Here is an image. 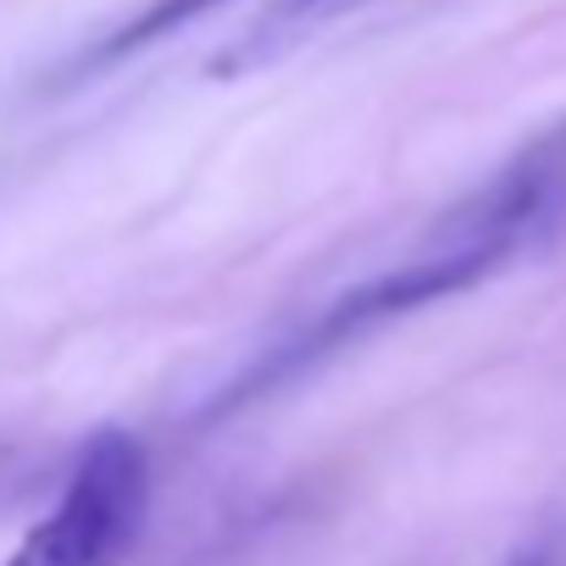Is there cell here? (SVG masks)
<instances>
[{
	"label": "cell",
	"instance_id": "6da1fadb",
	"mask_svg": "<svg viewBox=\"0 0 566 566\" xmlns=\"http://www.w3.org/2000/svg\"><path fill=\"white\" fill-rule=\"evenodd\" d=\"M511 255H516L511 244H494V239H450V233H433V228H428V239H422L406 261H395L389 272H378V277L356 283V290L334 295L312 323H301L290 339H277L266 356H255V361L222 389V400L206 406V417H228V411H244V406L266 400L272 389L317 373L323 361L345 356L350 345L373 339L378 328H389V323H400V317H411V312H422V306H439V301L472 290V283H483V277H494L500 266H511Z\"/></svg>",
	"mask_w": 566,
	"mask_h": 566
},
{
	"label": "cell",
	"instance_id": "7a4b0ae2",
	"mask_svg": "<svg viewBox=\"0 0 566 566\" xmlns=\"http://www.w3.org/2000/svg\"><path fill=\"white\" fill-rule=\"evenodd\" d=\"M150 516V455L134 433L106 428L73 461L56 505L0 566H123Z\"/></svg>",
	"mask_w": 566,
	"mask_h": 566
},
{
	"label": "cell",
	"instance_id": "3957f363",
	"mask_svg": "<svg viewBox=\"0 0 566 566\" xmlns=\"http://www.w3.org/2000/svg\"><path fill=\"white\" fill-rule=\"evenodd\" d=\"M511 566H538V560H511Z\"/></svg>",
	"mask_w": 566,
	"mask_h": 566
}]
</instances>
